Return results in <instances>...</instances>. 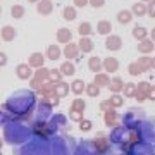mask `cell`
<instances>
[{
  "label": "cell",
  "instance_id": "1",
  "mask_svg": "<svg viewBox=\"0 0 155 155\" xmlns=\"http://www.w3.org/2000/svg\"><path fill=\"white\" fill-rule=\"evenodd\" d=\"M36 105V95L29 90H19L7 98L5 112H11L12 116H24L31 112Z\"/></svg>",
  "mask_w": 155,
  "mask_h": 155
},
{
  "label": "cell",
  "instance_id": "2",
  "mask_svg": "<svg viewBox=\"0 0 155 155\" xmlns=\"http://www.w3.org/2000/svg\"><path fill=\"white\" fill-rule=\"evenodd\" d=\"M19 155H52V143L45 138L35 136L22 145Z\"/></svg>",
  "mask_w": 155,
  "mask_h": 155
},
{
  "label": "cell",
  "instance_id": "3",
  "mask_svg": "<svg viewBox=\"0 0 155 155\" xmlns=\"http://www.w3.org/2000/svg\"><path fill=\"white\" fill-rule=\"evenodd\" d=\"M31 140V131L21 122H5V141L7 143H22Z\"/></svg>",
  "mask_w": 155,
  "mask_h": 155
},
{
  "label": "cell",
  "instance_id": "4",
  "mask_svg": "<svg viewBox=\"0 0 155 155\" xmlns=\"http://www.w3.org/2000/svg\"><path fill=\"white\" fill-rule=\"evenodd\" d=\"M50 143H52V155H71L74 152L71 148L72 140L69 136H54Z\"/></svg>",
  "mask_w": 155,
  "mask_h": 155
},
{
  "label": "cell",
  "instance_id": "5",
  "mask_svg": "<svg viewBox=\"0 0 155 155\" xmlns=\"http://www.w3.org/2000/svg\"><path fill=\"white\" fill-rule=\"evenodd\" d=\"M136 131H138L141 141L153 145L155 143V117L153 119H145V121L138 126Z\"/></svg>",
  "mask_w": 155,
  "mask_h": 155
},
{
  "label": "cell",
  "instance_id": "6",
  "mask_svg": "<svg viewBox=\"0 0 155 155\" xmlns=\"http://www.w3.org/2000/svg\"><path fill=\"white\" fill-rule=\"evenodd\" d=\"M145 112L141 109H129L124 116V126L127 129H138V126L145 121Z\"/></svg>",
  "mask_w": 155,
  "mask_h": 155
},
{
  "label": "cell",
  "instance_id": "7",
  "mask_svg": "<svg viewBox=\"0 0 155 155\" xmlns=\"http://www.w3.org/2000/svg\"><path fill=\"white\" fill-rule=\"evenodd\" d=\"M127 155H155V148L150 143L140 141V143H134L129 147Z\"/></svg>",
  "mask_w": 155,
  "mask_h": 155
},
{
  "label": "cell",
  "instance_id": "8",
  "mask_svg": "<svg viewBox=\"0 0 155 155\" xmlns=\"http://www.w3.org/2000/svg\"><path fill=\"white\" fill-rule=\"evenodd\" d=\"M72 155H98V152H97V147H95L93 141H88L86 140V141H81L74 148Z\"/></svg>",
  "mask_w": 155,
  "mask_h": 155
},
{
  "label": "cell",
  "instance_id": "9",
  "mask_svg": "<svg viewBox=\"0 0 155 155\" xmlns=\"http://www.w3.org/2000/svg\"><path fill=\"white\" fill-rule=\"evenodd\" d=\"M126 140H127V131L124 127H116L110 133V143L112 145H117L119 147V145L126 143Z\"/></svg>",
  "mask_w": 155,
  "mask_h": 155
},
{
  "label": "cell",
  "instance_id": "10",
  "mask_svg": "<svg viewBox=\"0 0 155 155\" xmlns=\"http://www.w3.org/2000/svg\"><path fill=\"white\" fill-rule=\"evenodd\" d=\"M52 116V110H50V107L48 105H40L38 107V114H36V117H35V121L36 122H45L48 117Z\"/></svg>",
  "mask_w": 155,
  "mask_h": 155
},
{
  "label": "cell",
  "instance_id": "11",
  "mask_svg": "<svg viewBox=\"0 0 155 155\" xmlns=\"http://www.w3.org/2000/svg\"><path fill=\"white\" fill-rule=\"evenodd\" d=\"M109 155H124V153H109Z\"/></svg>",
  "mask_w": 155,
  "mask_h": 155
}]
</instances>
